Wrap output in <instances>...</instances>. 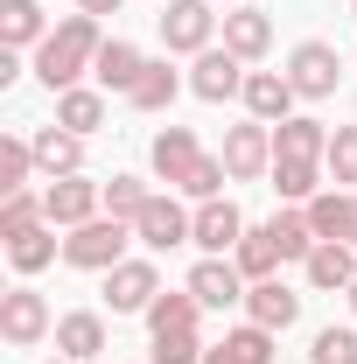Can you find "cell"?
Instances as JSON below:
<instances>
[{
    "mask_svg": "<svg viewBox=\"0 0 357 364\" xmlns=\"http://www.w3.org/2000/svg\"><path fill=\"white\" fill-rule=\"evenodd\" d=\"M98 43H105V36H98L91 14H63L43 43H36V77H43L49 91H70L91 63H98Z\"/></svg>",
    "mask_w": 357,
    "mask_h": 364,
    "instance_id": "1",
    "label": "cell"
},
{
    "mask_svg": "<svg viewBox=\"0 0 357 364\" xmlns=\"http://www.w3.org/2000/svg\"><path fill=\"white\" fill-rule=\"evenodd\" d=\"M127 245H134V225H127V218H105V210H98L91 225L63 231V259L85 267V273H112L127 259Z\"/></svg>",
    "mask_w": 357,
    "mask_h": 364,
    "instance_id": "2",
    "label": "cell"
},
{
    "mask_svg": "<svg viewBox=\"0 0 357 364\" xmlns=\"http://www.w3.org/2000/svg\"><path fill=\"white\" fill-rule=\"evenodd\" d=\"M43 210H49V225H56V231H78V225H91V218L105 210V182H85V176H49Z\"/></svg>",
    "mask_w": 357,
    "mask_h": 364,
    "instance_id": "3",
    "label": "cell"
},
{
    "mask_svg": "<svg viewBox=\"0 0 357 364\" xmlns=\"http://www.w3.org/2000/svg\"><path fill=\"white\" fill-rule=\"evenodd\" d=\"M218 36V7L211 0H169L161 7V43L176 49V56H203Z\"/></svg>",
    "mask_w": 357,
    "mask_h": 364,
    "instance_id": "4",
    "label": "cell"
},
{
    "mask_svg": "<svg viewBox=\"0 0 357 364\" xmlns=\"http://www.w3.org/2000/svg\"><path fill=\"white\" fill-rule=\"evenodd\" d=\"M49 329H56V322H49V301L36 294V287H7V294H0V336H7L14 350L43 343Z\"/></svg>",
    "mask_w": 357,
    "mask_h": 364,
    "instance_id": "5",
    "label": "cell"
},
{
    "mask_svg": "<svg viewBox=\"0 0 357 364\" xmlns=\"http://www.w3.org/2000/svg\"><path fill=\"white\" fill-rule=\"evenodd\" d=\"M238 238H245V210H238L231 196L196 203V231H189V245H203V259H231Z\"/></svg>",
    "mask_w": 357,
    "mask_h": 364,
    "instance_id": "6",
    "label": "cell"
},
{
    "mask_svg": "<svg viewBox=\"0 0 357 364\" xmlns=\"http://www.w3.org/2000/svg\"><path fill=\"white\" fill-rule=\"evenodd\" d=\"M224 168H231V182L273 176V127L267 119H245V127L224 134Z\"/></svg>",
    "mask_w": 357,
    "mask_h": 364,
    "instance_id": "7",
    "label": "cell"
},
{
    "mask_svg": "<svg viewBox=\"0 0 357 364\" xmlns=\"http://www.w3.org/2000/svg\"><path fill=\"white\" fill-rule=\"evenodd\" d=\"M154 294H161V273L147 267V259H119V267L105 273V301H112V316H147Z\"/></svg>",
    "mask_w": 357,
    "mask_h": 364,
    "instance_id": "8",
    "label": "cell"
},
{
    "mask_svg": "<svg viewBox=\"0 0 357 364\" xmlns=\"http://www.w3.org/2000/svg\"><path fill=\"white\" fill-rule=\"evenodd\" d=\"M189 231H196V210H182L176 196H154L147 210L134 218V238L147 252H169V245H189Z\"/></svg>",
    "mask_w": 357,
    "mask_h": 364,
    "instance_id": "9",
    "label": "cell"
},
{
    "mask_svg": "<svg viewBox=\"0 0 357 364\" xmlns=\"http://www.w3.org/2000/svg\"><path fill=\"white\" fill-rule=\"evenodd\" d=\"M245 77H252V70H245L231 49H203L196 70H189V91L211 98V105H224V98H245Z\"/></svg>",
    "mask_w": 357,
    "mask_h": 364,
    "instance_id": "10",
    "label": "cell"
},
{
    "mask_svg": "<svg viewBox=\"0 0 357 364\" xmlns=\"http://www.w3.org/2000/svg\"><path fill=\"white\" fill-rule=\"evenodd\" d=\"M336 77H343V56H336L329 43H302L294 56H287V85L302 91V98H329Z\"/></svg>",
    "mask_w": 357,
    "mask_h": 364,
    "instance_id": "11",
    "label": "cell"
},
{
    "mask_svg": "<svg viewBox=\"0 0 357 364\" xmlns=\"http://www.w3.org/2000/svg\"><path fill=\"white\" fill-rule=\"evenodd\" d=\"M245 273H238V259H196L189 267V294L203 301V309H231V301H245Z\"/></svg>",
    "mask_w": 357,
    "mask_h": 364,
    "instance_id": "12",
    "label": "cell"
},
{
    "mask_svg": "<svg viewBox=\"0 0 357 364\" xmlns=\"http://www.w3.org/2000/svg\"><path fill=\"white\" fill-rule=\"evenodd\" d=\"M147 161H154V176L169 182V189H182V182H189V168L203 161V147H196V134H189V127H161V134H154V147H147Z\"/></svg>",
    "mask_w": 357,
    "mask_h": 364,
    "instance_id": "13",
    "label": "cell"
},
{
    "mask_svg": "<svg viewBox=\"0 0 357 364\" xmlns=\"http://www.w3.org/2000/svg\"><path fill=\"white\" fill-rule=\"evenodd\" d=\"M224 49H231L238 63H260L273 49V14L267 7H231V14H224Z\"/></svg>",
    "mask_w": 357,
    "mask_h": 364,
    "instance_id": "14",
    "label": "cell"
},
{
    "mask_svg": "<svg viewBox=\"0 0 357 364\" xmlns=\"http://www.w3.org/2000/svg\"><path fill=\"white\" fill-rule=\"evenodd\" d=\"M294 316H302V294L294 287H280V280H252L245 287V322H260V329H294Z\"/></svg>",
    "mask_w": 357,
    "mask_h": 364,
    "instance_id": "15",
    "label": "cell"
},
{
    "mask_svg": "<svg viewBox=\"0 0 357 364\" xmlns=\"http://www.w3.org/2000/svg\"><path fill=\"white\" fill-rule=\"evenodd\" d=\"M294 98H302V91L287 85V70H252V77H245V112L267 119V127L294 119Z\"/></svg>",
    "mask_w": 357,
    "mask_h": 364,
    "instance_id": "16",
    "label": "cell"
},
{
    "mask_svg": "<svg viewBox=\"0 0 357 364\" xmlns=\"http://www.w3.org/2000/svg\"><path fill=\"white\" fill-rule=\"evenodd\" d=\"M302 267H309V287H322V294H351L357 287V252L343 245V238H322Z\"/></svg>",
    "mask_w": 357,
    "mask_h": 364,
    "instance_id": "17",
    "label": "cell"
},
{
    "mask_svg": "<svg viewBox=\"0 0 357 364\" xmlns=\"http://www.w3.org/2000/svg\"><path fill=\"white\" fill-rule=\"evenodd\" d=\"M140 70H147V56H140V49L127 43V36H105V43H98V63H91L98 91H119V98H127Z\"/></svg>",
    "mask_w": 357,
    "mask_h": 364,
    "instance_id": "18",
    "label": "cell"
},
{
    "mask_svg": "<svg viewBox=\"0 0 357 364\" xmlns=\"http://www.w3.org/2000/svg\"><path fill=\"white\" fill-rule=\"evenodd\" d=\"M322 154H329V127L322 119H302L294 112V119L273 127V161H322Z\"/></svg>",
    "mask_w": 357,
    "mask_h": 364,
    "instance_id": "19",
    "label": "cell"
},
{
    "mask_svg": "<svg viewBox=\"0 0 357 364\" xmlns=\"http://www.w3.org/2000/svg\"><path fill=\"white\" fill-rule=\"evenodd\" d=\"M56 350H63L70 364H91L98 350H105V316H98V309L63 316V322H56Z\"/></svg>",
    "mask_w": 357,
    "mask_h": 364,
    "instance_id": "20",
    "label": "cell"
},
{
    "mask_svg": "<svg viewBox=\"0 0 357 364\" xmlns=\"http://www.w3.org/2000/svg\"><path fill=\"white\" fill-rule=\"evenodd\" d=\"M36 168H43V176H78V168H85V134L43 127V134H36Z\"/></svg>",
    "mask_w": 357,
    "mask_h": 364,
    "instance_id": "21",
    "label": "cell"
},
{
    "mask_svg": "<svg viewBox=\"0 0 357 364\" xmlns=\"http://www.w3.org/2000/svg\"><path fill=\"white\" fill-rule=\"evenodd\" d=\"M56 127H70V134H98V127H105V91H98V85L56 91Z\"/></svg>",
    "mask_w": 357,
    "mask_h": 364,
    "instance_id": "22",
    "label": "cell"
},
{
    "mask_svg": "<svg viewBox=\"0 0 357 364\" xmlns=\"http://www.w3.org/2000/svg\"><path fill=\"white\" fill-rule=\"evenodd\" d=\"M231 259H238L245 280H273V267H280V238H273V225H245V238L231 245Z\"/></svg>",
    "mask_w": 357,
    "mask_h": 364,
    "instance_id": "23",
    "label": "cell"
},
{
    "mask_svg": "<svg viewBox=\"0 0 357 364\" xmlns=\"http://www.w3.org/2000/svg\"><path fill=\"white\" fill-rule=\"evenodd\" d=\"M176 91H182V77L169 70V56H161V63H147V70L134 77L127 105H134V112H169V105H176Z\"/></svg>",
    "mask_w": 357,
    "mask_h": 364,
    "instance_id": "24",
    "label": "cell"
},
{
    "mask_svg": "<svg viewBox=\"0 0 357 364\" xmlns=\"http://www.w3.org/2000/svg\"><path fill=\"white\" fill-rule=\"evenodd\" d=\"M56 252H63L56 225H28V231H14V238H7V259H14V273H43Z\"/></svg>",
    "mask_w": 357,
    "mask_h": 364,
    "instance_id": "25",
    "label": "cell"
},
{
    "mask_svg": "<svg viewBox=\"0 0 357 364\" xmlns=\"http://www.w3.org/2000/svg\"><path fill=\"white\" fill-rule=\"evenodd\" d=\"M43 36H49V21L36 0H0V49H28Z\"/></svg>",
    "mask_w": 357,
    "mask_h": 364,
    "instance_id": "26",
    "label": "cell"
},
{
    "mask_svg": "<svg viewBox=\"0 0 357 364\" xmlns=\"http://www.w3.org/2000/svg\"><path fill=\"white\" fill-rule=\"evenodd\" d=\"M302 210H309L315 238H343V245H351V189H322V196L302 203Z\"/></svg>",
    "mask_w": 357,
    "mask_h": 364,
    "instance_id": "27",
    "label": "cell"
},
{
    "mask_svg": "<svg viewBox=\"0 0 357 364\" xmlns=\"http://www.w3.org/2000/svg\"><path fill=\"white\" fill-rule=\"evenodd\" d=\"M196 316H203V301L182 287V294H154V309H147V329L154 336H176V329H196Z\"/></svg>",
    "mask_w": 357,
    "mask_h": 364,
    "instance_id": "28",
    "label": "cell"
},
{
    "mask_svg": "<svg viewBox=\"0 0 357 364\" xmlns=\"http://www.w3.org/2000/svg\"><path fill=\"white\" fill-rule=\"evenodd\" d=\"M273 189H280V203H315L322 196V161H273Z\"/></svg>",
    "mask_w": 357,
    "mask_h": 364,
    "instance_id": "29",
    "label": "cell"
},
{
    "mask_svg": "<svg viewBox=\"0 0 357 364\" xmlns=\"http://www.w3.org/2000/svg\"><path fill=\"white\" fill-rule=\"evenodd\" d=\"M273 238H280V259H309L315 245H322V238H315V225H309V210H302V203L273 218Z\"/></svg>",
    "mask_w": 357,
    "mask_h": 364,
    "instance_id": "30",
    "label": "cell"
},
{
    "mask_svg": "<svg viewBox=\"0 0 357 364\" xmlns=\"http://www.w3.org/2000/svg\"><path fill=\"white\" fill-rule=\"evenodd\" d=\"M28 168H36V140L7 134V140H0V196H14V189H28Z\"/></svg>",
    "mask_w": 357,
    "mask_h": 364,
    "instance_id": "31",
    "label": "cell"
},
{
    "mask_svg": "<svg viewBox=\"0 0 357 364\" xmlns=\"http://www.w3.org/2000/svg\"><path fill=\"white\" fill-rule=\"evenodd\" d=\"M147 203H154V189H147L140 176H112L105 182V218H127V225H134Z\"/></svg>",
    "mask_w": 357,
    "mask_h": 364,
    "instance_id": "32",
    "label": "cell"
},
{
    "mask_svg": "<svg viewBox=\"0 0 357 364\" xmlns=\"http://www.w3.org/2000/svg\"><path fill=\"white\" fill-rule=\"evenodd\" d=\"M28 225H49L43 196H36V189H14V196H0V238H14V231H28Z\"/></svg>",
    "mask_w": 357,
    "mask_h": 364,
    "instance_id": "33",
    "label": "cell"
},
{
    "mask_svg": "<svg viewBox=\"0 0 357 364\" xmlns=\"http://www.w3.org/2000/svg\"><path fill=\"white\" fill-rule=\"evenodd\" d=\"M322 168H329V182H336V189H357V127H336V134H329Z\"/></svg>",
    "mask_w": 357,
    "mask_h": 364,
    "instance_id": "34",
    "label": "cell"
},
{
    "mask_svg": "<svg viewBox=\"0 0 357 364\" xmlns=\"http://www.w3.org/2000/svg\"><path fill=\"white\" fill-rule=\"evenodd\" d=\"M224 182H231L224 154H203V161L189 168V182H182V196H189V203H211V196H224Z\"/></svg>",
    "mask_w": 357,
    "mask_h": 364,
    "instance_id": "35",
    "label": "cell"
},
{
    "mask_svg": "<svg viewBox=\"0 0 357 364\" xmlns=\"http://www.w3.org/2000/svg\"><path fill=\"white\" fill-rule=\"evenodd\" d=\"M309 364H357V329H315Z\"/></svg>",
    "mask_w": 357,
    "mask_h": 364,
    "instance_id": "36",
    "label": "cell"
},
{
    "mask_svg": "<svg viewBox=\"0 0 357 364\" xmlns=\"http://www.w3.org/2000/svg\"><path fill=\"white\" fill-rule=\"evenodd\" d=\"M224 343H231V358H238V364H273V329H260V322L231 329Z\"/></svg>",
    "mask_w": 357,
    "mask_h": 364,
    "instance_id": "37",
    "label": "cell"
},
{
    "mask_svg": "<svg viewBox=\"0 0 357 364\" xmlns=\"http://www.w3.org/2000/svg\"><path fill=\"white\" fill-rule=\"evenodd\" d=\"M154 364H203V336H196V329L154 336Z\"/></svg>",
    "mask_w": 357,
    "mask_h": 364,
    "instance_id": "38",
    "label": "cell"
},
{
    "mask_svg": "<svg viewBox=\"0 0 357 364\" xmlns=\"http://www.w3.org/2000/svg\"><path fill=\"white\" fill-rule=\"evenodd\" d=\"M127 0H78V14H91V21H105V14H119Z\"/></svg>",
    "mask_w": 357,
    "mask_h": 364,
    "instance_id": "39",
    "label": "cell"
},
{
    "mask_svg": "<svg viewBox=\"0 0 357 364\" xmlns=\"http://www.w3.org/2000/svg\"><path fill=\"white\" fill-rule=\"evenodd\" d=\"M203 364H238V358H231V343H218V350H203Z\"/></svg>",
    "mask_w": 357,
    "mask_h": 364,
    "instance_id": "40",
    "label": "cell"
},
{
    "mask_svg": "<svg viewBox=\"0 0 357 364\" xmlns=\"http://www.w3.org/2000/svg\"><path fill=\"white\" fill-rule=\"evenodd\" d=\"M351 245H357V189H351Z\"/></svg>",
    "mask_w": 357,
    "mask_h": 364,
    "instance_id": "41",
    "label": "cell"
},
{
    "mask_svg": "<svg viewBox=\"0 0 357 364\" xmlns=\"http://www.w3.org/2000/svg\"><path fill=\"white\" fill-rule=\"evenodd\" d=\"M211 7H231V0H211Z\"/></svg>",
    "mask_w": 357,
    "mask_h": 364,
    "instance_id": "42",
    "label": "cell"
},
{
    "mask_svg": "<svg viewBox=\"0 0 357 364\" xmlns=\"http://www.w3.org/2000/svg\"><path fill=\"white\" fill-rule=\"evenodd\" d=\"M351 309H357V287H351Z\"/></svg>",
    "mask_w": 357,
    "mask_h": 364,
    "instance_id": "43",
    "label": "cell"
},
{
    "mask_svg": "<svg viewBox=\"0 0 357 364\" xmlns=\"http://www.w3.org/2000/svg\"><path fill=\"white\" fill-rule=\"evenodd\" d=\"M56 364H70V358H56Z\"/></svg>",
    "mask_w": 357,
    "mask_h": 364,
    "instance_id": "44",
    "label": "cell"
},
{
    "mask_svg": "<svg viewBox=\"0 0 357 364\" xmlns=\"http://www.w3.org/2000/svg\"><path fill=\"white\" fill-rule=\"evenodd\" d=\"M161 7H169V0H161Z\"/></svg>",
    "mask_w": 357,
    "mask_h": 364,
    "instance_id": "45",
    "label": "cell"
},
{
    "mask_svg": "<svg viewBox=\"0 0 357 364\" xmlns=\"http://www.w3.org/2000/svg\"><path fill=\"white\" fill-rule=\"evenodd\" d=\"M351 7H357V0H351Z\"/></svg>",
    "mask_w": 357,
    "mask_h": 364,
    "instance_id": "46",
    "label": "cell"
}]
</instances>
